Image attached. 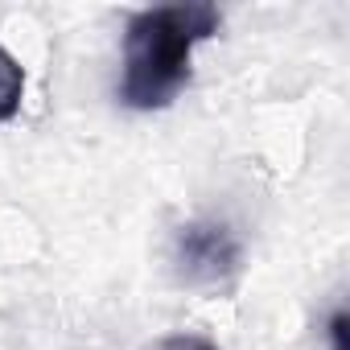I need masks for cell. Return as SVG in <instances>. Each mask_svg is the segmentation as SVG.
I'll list each match as a JSON object with an SVG mask.
<instances>
[{"instance_id":"6da1fadb","label":"cell","mask_w":350,"mask_h":350,"mask_svg":"<svg viewBox=\"0 0 350 350\" xmlns=\"http://www.w3.org/2000/svg\"><path fill=\"white\" fill-rule=\"evenodd\" d=\"M219 9L190 0V5H157L128 21L124 29V79L120 99L136 111H157L178 99L190 79V54L198 42L215 38Z\"/></svg>"},{"instance_id":"3957f363","label":"cell","mask_w":350,"mask_h":350,"mask_svg":"<svg viewBox=\"0 0 350 350\" xmlns=\"http://www.w3.org/2000/svg\"><path fill=\"white\" fill-rule=\"evenodd\" d=\"M21 95H25V70L5 46H0V124H9L21 111Z\"/></svg>"},{"instance_id":"5b68a950","label":"cell","mask_w":350,"mask_h":350,"mask_svg":"<svg viewBox=\"0 0 350 350\" xmlns=\"http://www.w3.org/2000/svg\"><path fill=\"white\" fill-rule=\"evenodd\" d=\"M329 334H334V350H346V313H334Z\"/></svg>"},{"instance_id":"7a4b0ae2","label":"cell","mask_w":350,"mask_h":350,"mask_svg":"<svg viewBox=\"0 0 350 350\" xmlns=\"http://www.w3.org/2000/svg\"><path fill=\"white\" fill-rule=\"evenodd\" d=\"M239 239L227 223H186L173 243V264H178L182 280L202 288L227 284L239 272Z\"/></svg>"},{"instance_id":"277c9868","label":"cell","mask_w":350,"mask_h":350,"mask_svg":"<svg viewBox=\"0 0 350 350\" xmlns=\"http://www.w3.org/2000/svg\"><path fill=\"white\" fill-rule=\"evenodd\" d=\"M152 350H219V346L206 342V338H198V334H169V338H161Z\"/></svg>"}]
</instances>
